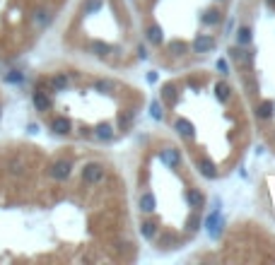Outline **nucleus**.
I'll list each match as a JSON object with an SVG mask.
<instances>
[{
  "label": "nucleus",
  "mask_w": 275,
  "mask_h": 265,
  "mask_svg": "<svg viewBox=\"0 0 275 265\" xmlns=\"http://www.w3.org/2000/svg\"><path fill=\"white\" fill-rule=\"evenodd\" d=\"M215 97H217L220 104H227L229 97H232V87H229L227 82H217V84H215Z\"/></svg>",
  "instance_id": "f8f14e48"
},
{
  "label": "nucleus",
  "mask_w": 275,
  "mask_h": 265,
  "mask_svg": "<svg viewBox=\"0 0 275 265\" xmlns=\"http://www.w3.org/2000/svg\"><path fill=\"white\" fill-rule=\"evenodd\" d=\"M172 51H174V53H179V51L184 53V51H186V46H184L181 41H174V44H172Z\"/></svg>",
  "instance_id": "c756f323"
},
{
  "label": "nucleus",
  "mask_w": 275,
  "mask_h": 265,
  "mask_svg": "<svg viewBox=\"0 0 275 265\" xmlns=\"http://www.w3.org/2000/svg\"><path fill=\"white\" fill-rule=\"evenodd\" d=\"M32 19H34L36 27H49V22H51V12H49V10H36Z\"/></svg>",
  "instance_id": "aec40b11"
},
{
  "label": "nucleus",
  "mask_w": 275,
  "mask_h": 265,
  "mask_svg": "<svg viewBox=\"0 0 275 265\" xmlns=\"http://www.w3.org/2000/svg\"><path fill=\"white\" fill-rule=\"evenodd\" d=\"M220 19H222V15H220V10H206V15H203V24H220Z\"/></svg>",
  "instance_id": "5701e85b"
},
{
  "label": "nucleus",
  "mask_w": 275,
  "mask_h": 265,
  "mask_svg": "<svg viewBox=\"0 0 275 265\" xmlns=\"http://www.w3.org/2000/svg\"><path fill=\"white\" fill-rule=\"evenodd\" d=\"M212 49H215V39H212V36L201 34V36L193 41V51H196V53H210Z\"/></svg>",
  "instance_id": "6e6552de"
},
{
  "label": "nucleus",
  "mask_w": 275,
  "mask_h": 265,
  "mask_svg": "<svg viewBox=\"0 0 275 265\" xmlns=\"http://www.w3.org/2000/svg\"><path fill=\"white\" fill-rule=\"evenodd\" d=\"M186 200H189V205H191L193 210H198V207H203V202H206V196H203L201 191L191 188V191L186 193Z\"/></svg>",
  "instance_id": "2eb2a0df"
},
{
  "label": "nucleus",
  "mask_w": 275,
  "mask_h": 265,
  "mask_svg": "<svg viewBox=\"0 0 275 265\" xmlns=\"http://www.w3.org/2000/svg\"><path fill=\"white\" fill-rule=\"evenodd\" d=\"M145 36H147V41L155 44V46H159V44L164 41V32H162V27H157V24H150V27L145 29Z\"/></svg>",
  "instance_id": "1a4fd4ad"
},
{
  "label": "nucleus",
  "mask_w": 275,
  "mask_h": 265,
  "mask_svg": "<svg viewBox=\"0 0 275 265\" xmlns=\"http://www.w3.org/2000/svg\"><path fill=\"white\" fill-rule=\"evenodd\" d=\"M70 87V77L66 72H56L53 77H51V82H49V89L51 92H66Z\"/></svg>",
  "instance_id": "0eeeda50"
},
{
  "label": "nucleus",
  "mask_w": 275,
  "mask_h": 265,
  "mask_svg": "<svg viewBox=\"0 0 275 265\" xmlns=\"http://www.w3.org/2000/svg\"><path fill=\"white\" fill-rule=\"evenodd\" d=\"M174 128H176V132H179V135H184V137H189V140L196 135L193 123H191V121H186V118H179V121L174 123Z\"/></svg>",
  "instance_id": "9b49d317"
},
{
  "label": "nucleus",
  "mask_w": 275,
  "mask_h": 265,
  "mask_svg": "<svg viewBox=\"0 0 275 265\" xmlns=\"http://www.w3.org/2000/svg\"><path fill=\"white\" fill-rule=\"evenodd\" d=\"M70 174H72V162L70 159H56L51 164V169H49V176L53 181H66Z\"/></svg>",
  "instance_id": "f03ea898"
},
{
  "label": "nucleus",
  "mask_w": 275,
  "mask_h": 265,
  "mask_svg": "<svg viewBox=\"0 0 275 265\" xmlns=\"http://www.w3.org/2000/svg\"><path fill=\"white\" fill-rule=\"evenodd\" d=\"M155 207H157V200H155V196H152L150 191L140 196V210H142V212L150 215V212H155Z\"/></svg>",
  "instance_id": "4468645a"
},
{
  "label": "nucleus",
  "mask_w": 275,
  "mask_h": 265,
  "mask_svg": "<svg viewBox=\"0 0 275 265\" xmlns=\"http://www.w3.org/2000/svg\"><path fill=\"white\" fill-rule=\"evenodd\" d=\"M7 171H10L12 176H22V174H24V159H22V157H12V159L7 162Z\"/></svg>",
  "instance_id": "f3484780"
},
{
  "label": "nucleus",
  "mask_w": 275,
  "mask_h": 265,
  "mask_svg": "<svg viewBox=\"0 0 275 265\" xmlns=\"http://www.w3.org/2000/svg\"><path fill=\"white\" fill-rule=\"evenodd\" d=\"M32 101H34V106H36V111H51V106H53V101H51V97H49V92H44L41 87H36L34 89V94H32Z\"/></svg>",
  "instance_id": "7ed1b4c3"
},
{
  "label": "nucleus",
  "mask_w": 275,
  "mask_h": 265,
  "mask_svg": "<svg viewBox=\"0 0 275 265\" xmlns=\"http://www.w3.org/2000/svg\"><path fill=\"white\" fill-rule=\"evenodd\" d=\"M186 224H189V229L193 232V229H198V227H201V217H198V215H191Z\"/></svg>",
  "instance_id": "c85d7f7f"
},
{
  "label": "nucleus",
  "mask_w": 275,
  "mask_h": 265,
  "mask_svg": "<svg viewBox=\"0 0 275 265\" xmlns=\"http://www.w3.org/2000/svg\"><path fill=\"white\" fill-rule=\"evenodd\" d=\"M159 159L167 164V166H179L181 164V149H176V147H164L162 152H159Z\"/></svg>",
  "instance_id": "20e7f679"
},
{
  "label": "nucleus",
  "mask_w": 275,
  "mask_h": 265,
  "mask_svg": "<svg viewBox=\"0 0 275 265\" xmlns=\"http://www.w3.org/2000/svg\"><path fill=\"white\" fill-rule=\"evenodd\" d=\"M24 77H27V75H24L22 70H15V67L5 72V82H7V84H22Z\"/></svg>",
  "instance_id": "6ab92c4d"
},
{
  "label": "nucleus",
  "mask_w": 275,
  "mask_h": 265,
  "mask_svg": "<svg viewBox=\"0 0 275 265\" xmlns=\"http://www.w3.org/2000/svg\"><path fill=\"white\" fill-rule=\"evenodd\" d=\"M102 2H104V0H85L82 12H85V15H92V12H97V10L102 7Z\"/></svg>",
  "instance_id": "bb28decb"
},
{
  "label": "nucleus",
  "mask_w": 275,
  "mask_h": 265,
  "mask_svg": "<svg viewBox=\"0 0 275 265\" xmlns=\"http://www.w3.org/2000/svg\"><path fill=\"white\" fill-rule=\"evenodd\" d=\"M217 70L222 72V75H227L229 70H227V61H217Z\"/></svg>",
  "instance_id": "7c9ffc66"
},
{
  "label": "nucleus",
  "mask_w": 275,
  "mask_h": 265,
  "mask_svg": "<svg viewBox=\"0 0 275 265\" xmlns=\"http://www.w3.org/2000/svg\"><path fill=\"white\" fill-rule=\"evenodd\" d=\"M138 56H140V58H147V51H145V49L140 46V49H138Z\"/></svg>",
  "instance_id": "473e14b6"
},
{
  "label": "nucleus",
  "mask_w": 275,
  "mask_h": 265,
  "mask_svg": "<svg viewBox=\"0 0 275 265\" xmlns=\"http://www.w3.org/2000/svg\"><path fill=\"white\" fill-rule=\"evenodd\" d=\"M273 101H261L258 106H256V116L261 118V121H268L271 116H273Z\"/></svg>",
  "instance_id": "a211bd4d"
},
{
  "label": "nucleus",
  "mask_w": 275,
  "mask_h": 265,
  "mask_svg": "<svg viewBox=\"0 0 275 265\" xmlns=\"http://www.w3.org/2000/svg\"><path fill=\"white\" fill-rule=\"evenodd\" d=\"M0 118H2V106H0Z\"/></svg>",
  "instance_id": "f704fd0d"
},
{
  "label": "nucleus",
  "mask_w": 275,
  "mask_h": 265,
  "mask_svg": "<svg viewBox=\"0 0 275 265\" xmlns=\"http://www.w3.org/2000/svg\"><path fill=\"white\" fill-rule=\"evenodd\" d=\"M237 44H239V46H249V44H251V29H249V27H239V32H237Z\"/></svg>",
  "instance_id": "412c9836"
},
{
  "label": "nucleus",
  "mask_w": 275,
  "mask_h": 265,
  "mask_svg": "<svg viewBox=\"0 0 275 265\" xmlns=\"http://www.w3.org/2000/svg\"><path fill=\"white\" fill-rule=\"evenodd\" d=\"M27 132H39V126H34V123H29V126H27Z\"/></svg>",
  "instance_id": "2f4dec72"
},
{
  "label": "nucleus",
  "mask_w": 275,
  "mask_h": 265,
  "mask_svg": "<svg viewBox=\"0 0 275 265\" xmlns=\"http://www.w3.org/2000/svg\"><path fill=\"white\" fill-rule=\"evenodd\" d=\"M150 114H152V118H155V121H162V109H159V101H152V104H150Z\"/></svg>",
  "instance_id": "cd10ccee"
},
{
  "label": "nucleus",
  "mask_w": 275,
  "mask_h": 265,
  "mask_svg": "<svg viewBox=\"0 0 275 265\" xmlns=\"http://www.w3.org/2000/svg\"><path fill=\"white\" fill-rule=\"evenodd\" d=\"M94 89L102 92V94H111V92H114V82H111V80H97V82H94Z\"/></svg>",
  "instance_id": "393cba45"
},
{
  "label": "nucleus",
  "mask_w": 275,
  "mask_h": 265,
  "mask_svg": "<svg viewBox=\"0 0 275 265\" xmlns=\"http://www.w3.org/2000/svg\"><path fill=\"white\" fill-rule=\"evenodd\" d=\"M229 56H232V61H239V63H251V53H246V51H241V49H232V51H229Z\"/></svg>",
  "instance_id": "b1692460"
},
{
  "label": "nucleus",
  "mask_w": 275,
  "mask_h": 265,
  "mask_svg": "<svg viewBox=\"0 0 275 265\" xmlns=\"http://www.w3.org/2000/svg\"><path fill=\"white\" fill-rule=\"evenodd\" d=\"M94 137L102 140V142H109V140H114V128H111L109 123H99V126L94 128Z\"/></svg>",
  "instance_id": "ddd939ff"
},
{
  "label": "nucleus",
  "mask_w": 275,
  "mask_h": 265,
  "mask_svg": "<svg viewBox=\"0 0 275 265\" xmlns=\"http://www.w3.org/2000/svg\"><path fill=\"white\" fill-rule=\"evenodd\" d=\"M198 169H201V174L206 176V179H217V166L207 159V157H203V159H198Z\"/></svg>",
  "instance_id": "9d476101"
},
{
  "label": "nucleus",
  "mask_w": 275,
  "mask_h": 265,
  "mask_svg": "<svg viewBox=\"0 0 275 265\" xmlns=\"http://www.w3.org/2000/svg\"><path fill=\"white\" fill-rule=\"evenodd\" d=\"M51 131L56 132V135H70L72 132V121L66 118V116H56L51 121Z\"/></svg>",
  "instance_id": "423d86ee"
},
{
  "label": "nucleus",
  "mask_w": 275,
  "mask_h": 265,
  "mask_svg": "<svg viewBox=\"0 0 275 265\" xmlns=\"http://www.w3.org/2000/svg\"><path fill=\"white\" fill-rule=\"evenodd\" d=\"M162 99H164L169 106H176V101H179L176 87H174V84H164V87H162Z\"/></svg>",
  "instance_id": "dca6fc26"
},
{
  "label": "nucleus",
  "mask_w": 275,
  "mask_h": 265,
  "mask_svg": "<svg viewBox=\"0 0 275 265\" xmlns=\"http://www.w3.org/2000/svg\"><path fill=\"white\" fill-rule=\"evenodd\" d=\"M266 2H268V5H271V7H275V0H266Z\"/></svg>",
  "instance_id": "72a5a7b5"
},
{
  "label": "nucleus",
  "mask_w": 275,
  "mask_h": 265,
  "mask_svg": "<svg viewBox=\"0 0 275 265\" xmlns=\"http://www.w3.org/2000/svg\"><path fill=\"white\" fill-rule=\"evenodd\" d=\"M104 176H106V171H104V166H102L99 162H89V164L82 166V181H85L87 186H97V183H102Z\"/></svg>",
  "instance_id": "f257e3e1"
},
{
  "label": "nucleus",
  "mask_w": 275,
  "mask_h": 265,
  "mask_svg": "<svg viewBox=\"0 0 275 265\" xmlns=\"http://www.w3.org/2000/svg\"><path fill=\"white\" fill-rule=\"evenodd\" d=\"M206 227H207V234H210L212 239H217V236H220V232H222V217H220V210H215V212L207 217Z\"/></svg>",
  "instance_id": "39448f33"
},
{
  "label": "nucleus",
  "mask_w": 275,
  "mask_h": 265,
  "mask_svg": "<svg viewBox=\"0 0 275 265\" xmlns=\"http://www.w3.org/2000/svg\"><path fill=\"white\" fill-rule=\"evenodd\" d=\"M140 234H142L145 239H155L157 224H155V222H142V224H140Z\"/></svg>",
  "instance_id": "4be33fe9"
},
{
  "label": "nucleus",
  "mask_w": 275,
  "mask_h": 265,
  "mask_svg": "<svg viewBox=\"0 0 275 265\" xmlns=\"http://www.w3.org/2000/svg\"><path fill=\"white\" fill-rule=\"evenodd\" d=\"M89 49H92V53H97V56H106V53L111 51V46H109V44H104V41H94Z\"/></svg>",
  "instance_id": "a878e982"
}]
</instances>
